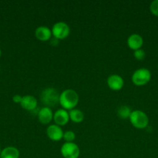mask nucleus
Listing matches in <instances>:
<instances>
[{"label":"nucleus","instance_id":"nucleus-15","mask_svg":"<svg viewBox=\"0 0 158 158\" xmlns=\"http://www.w3.org/2000/svg\"><path fill=\"white\" fill-rule=\"evenodd\" d=\"M69 117L70 120H71L74 123H81V122L83 121L85 115H84L83 112L80 110L73 109L70 110Z\"/></svg>","mask_w":158,"mask_h":158},{"label":"nucleus","instance_id":"nucleus-19","mask_svg":"<svg viewBox=\"0 0 158 158\" xmlns=\"http://www.w3.org/2000/svg\"><path fill=\"white\" fill-rule=\"evenodd\" d=\"M150 10L152 14L158 16V0H154L150 3Z\"/></svg>","mask_w":158,"mask_h":158},{"label":"nucleus","instance_id":"nucleus-11","mask_svg":"<svg viewBox=\"0 0 158 158\" xmlns=\"http://www.w3.org/2000/svg\"><path fill=\"white\" fill-rule=\"evenodd\" d=\"M53 117H54V114H53L52 110L47 106H44L42 109H40L38 112L39 121L42 124L49 123L53 120Z\"/></svg>","mask_w":158,"mask_h":158},{"label":"nucleus","instance_id":"nucleus-14","mask_svg":"<svg viewBox=\"0 0 158 158\" xmlns=\"http://www.w3.org/2000/svg\"><path fill=\"white\" fill-rule=\"evenodd\" d=\"M20 151L14 147H7L0 153V158H19Z\"/></svg>","mask_w":158,"mask_h":158},{"label":"nucleus","instance_id":"nucleus-2","mask_svg":"<svg viewBox=\"0 0 158 158\" xmlns=\"http://www.w3.org/2000/svg\"><path fill=\"white\" fill-rule=\"evenodd\" d=\"M60 94L58 91L52 87H48L43 89L40 94V100L42 103L47 107H52L59 103Z\"/></svg>","mask_w":158,"mask_h":158},{"label":"nucleus","instance_id":"nucleus-18","mask_svg":"<svg viewBox=\"0 0 158 158\" xmlns=\"http://www.w3.org/2000/svg\"><path fill=\"white\" fill-rule=\"evenodd\" d=\"M133 56H134L135 58L138 60H143L145 59L146 57V52L143 49H137V50L134 51V53H133Z\"/></svg>","mask_w":158,"mask_h":158},{"label":"nucleus","instance_id":"nucleus-5","mask_svg":"<svg viewBox=\"0 0 158 158\" xmlns=\"http://www.w3.org/2000/svg\"><path fill=\"white\" fill-rule=\"evenodd\" d=\"M51 32L57 40H64L69 35L70 27L64 22H58L53 26Z\"/></svg>","mask_w":158,"mask_h":158},{"label":"nucleus","instance_id":"nucleus-9","mask_svg":"<svg viewBox=\"0 0 158 158\" xmlns=\"http://www.w3.org/2000/svg\"><path fill=\"white\" fill-rule=\"evenodd\" d=\"M107 84H108V87L112 90H119L123 87L124 80L122 77L119 75L112 74L108 77Z\"/></svg>","mask_w":158,"mask_h":158},{"label":"nucleus","instance_id":"nucleus-8","mask_svg":"<svg viewBox=\"0 0 158 158\" xmlns=\"http://www.w3.org/2000/svg\"><path fill=\"white\" fill-rule=\"evenodd\" d=\"M53 120H54V123L56 125L58 126H64L65 124L68 123L70 120L69 117V113L64 109H60L57 110L54 114V117Z\"/></svg>","mask_w":158,"mask_h":158},{"label":"nucleus","instance_id":"nucleus-20","mask_svg":"<svg viewBox=\"0 0 158 158\" xmlns=\"http://www.w3.org/2000/svg\"><path fill=\"white\" fill-rule=\"evenodd\" d=\"M22 98H23V97H21L20 95H15L13 97H12V100H13V102H15V103H20L22 101Z\"/></svg>","mask_w":158,"mask_h":158},{"label":"nucleus","instance_id":"nucleus-6","mask_svg":"<svg viewBox=\"0 0 158 158\" xmlns=\"http://www.w3.org/2000/svg\"><path fill=\"white\" fill-rule=\"evenodd\" d=\"M60 153L64 158H78L80 155V149L74 142H66L62 145Z\"/></svg>","mask_w":158,"mask_h":158},{"label":"nucleus","instance_id":"nucleus-10","mask_svg":"<svg viewBox=\"0 0 158 158\" xmlns=\"http://www.w3.org/2000/svg\"><path fill=\"white\" fill-rule=\"evenodd\" d=\"M127 45L130 49L134 51L141 49L143 45V37L139 34H132L127 39Z\"/></svg>","mask_w":158,"mask_h":158},{"label":"nucleus","instance_id":"nucleus-16","mask_svg":"<svg viewBox=\"0 0 158 158\" xmlns=\"http://www.w3.org/2000/svg\"><path fill=\"white\" fill-rule=\"evenodd\" d=\"M131 109H130L128 106H125V105L121 106L117 110L118 116H119L121 119H123V120L129 118L130 115H131Z\"/></svg>","mask_w":158,"mask_h":158},{"label":"nucleus","instance_id":"nucleus-1","mask_svg":"<svg viewBox=\"0 0 158 158\" xmlns=\"http://www.w3.org/2000/svg\"><path fill=\"white\" fill-rule=\"evenodd\" d=\"M78 101L79 96L74 89H65L60 94L59 103L66 110H71L74 109V107L78 103Z\"/></svg>","mask_w":158,"mask_h":158},{"label":"nucleus","instance_id":"nucleus-4","mask_svg":"<svg viewBox=\"0 0 158 158\" xmlns=\"http://www.w3.org/2000/svg\"><path fill=\"white\" fill-rule=\"evenodd\" d=\"M151 73L146 68H140L135 71L132 76V81L136 86H144L150 82Z\"/></svg>","mask_w":158,"mask_h":158},{"label":"nucleus","instance_id":"nucleus-13","mask_svg":"<svg viewBox=\"0 0 158 158\" xmlns=\"http://www.w3.org/2000/svg\"><path fill=\"white\" fill-rule=\"evenodd\" d=\"M52 32L46 26H39L35 30V36L40 41H47L50 39Z\"/></svg>","mask_w":158,"mask_h":158},{"label":"nucleus","instance_id":"nucleus-12","mask_svg":"<svg viewBox=\"0 0 158 158\" xmlns=\"http://www.w3.org/2000/svg\"><path fill=\"white\" fill-rule=\"evenodd\" d=\"M20 105L26 110H33L37 106V100L33 96L26 95L24 97H23V98H22V101L20 103Z\"/></svg>","mask_w":158,"mask_h":158},{"label":"nucleus","instance_id":"nucleus-22","mask_svg":"<svg viewBox=\"0 0 158 158\" xmlns=\"http://www.w3.org/2000/svg\"><path fill=\"white\" fill-rule=\"evenodd\" d=\"M0 153H1V149H0Z\"/></svg>","mask_w":158,"mask_h":158},{"label":"nucleus","instance_id":"nucleus-7","mask_svg":"<svg viewBox=\"0 0 158 158\" xmlns=\"http://www.w3.org/2000/svg\"><path fill=\"white\" fill-rule=\"evenodd\" d=\"M46 135L51 140L59 141V140H60L63 138L64 132L60 126L56 124H52L50 125L46 128Z\"/></svg>","mask_w":158,"mask_h":158},{"label":"nucleus","instance_id":"nucleus-21","mask_svg":"<svg viewBox=\"0 0 158 158\" xmlns=\"http://www.w3.org/2000/svg\"><path fill=\"white\" fill-rule=\"evenodd\" d=\"M0 56H1V49H0Z\"/></svg>","mask_w":158,"mask_h":158},{"label":"nucleus","instance_id":"nucleus-3","mask_svg":"<svg viewBox=\"0 0 158 158\" xmlns=\"http://www.w3.org/2000/svg\"><path fill=\"white\" fill-rule=\"evenodd\" d=\"M132 125L137 129H144L148 126L149 118L147 114L142 110H136L132 111L129 117Z\"/></svg>","mask_w":158,"mask_h":158},{"label":"nucleus","instance_id":"nucleus-17","mask_svg":"<svg viewBox=\"0 0 158 158\" xmlns=\"http://www.w3.org/2000/svg\"><path fill=\"white\" fill-rule=\"evenodd\" d=\"M63 138L66 142L71 143V142H73L75 140V134L71 131H66L65 133H64Z\"/></svg>","mask_w":158,"mask_h":158}]
</instances>
